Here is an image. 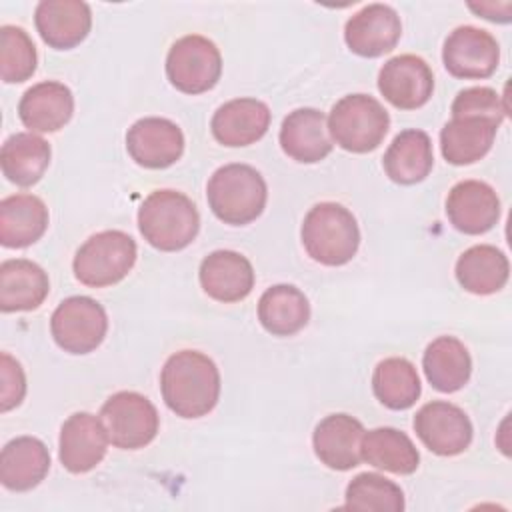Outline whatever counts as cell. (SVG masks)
Here are the masks:
<instances>
[{
	"instance_id": "6da1fadb",
	"label": "cell",
	"mask_w": 512,
	"mask_h": 512,
	"mask_svg": "<svg viewBox=\"0 0 512 512\" xmlns=\"http://www.w3.org/2000/svg\"><path fill=\"white\" fill-rule=\"evenodd\" d=\"M166 406L180 418H202L220 398V372L212 358L198 350L172 354L160 372Z\"/></svg>"
},
{
	"instance_id": "7a4b0ae2",
	"label": "cell",
	"mask_w": 512,
	"mask_h": 512,
	"mask_svg": "<svg viewBox=\"0 0 512 512\" xmlns=\"http://www.w3.org/2000/svg\"><path fill=\"white\" fill-rule=\"evenodd\" d=\"M138 228L156 250L178 252L194 242L200 230V216L186 194L154 190L138 208Z\"/></svg>"
},
{
	"instance_id": "3957f363",
	"label": "cell",
	"mask_w": 512,
	"mask_h": 512,
	"mask_svg": "<svg viewBox=\"0 0 512 512\" xmlns=\"http://www.w3.org/2000/svg\"><path fill=\"white\" fill-rule=\"evenodd\" d=\"M206 198L218 220L230 226H244L264 212L268 188L256 168L234 162L220 166L210 176Z\"/></svg>"
},
{
	"instance_id": "277c9868",
	"label": "cell",
	"mask_w": 512,
	"mask_h": 512,
	"mask_svg": "<svg viewBox=\"0 0 512 512\" xmlns=\"http://www.w3.org/2000/svg\"><path fill=\"white\" fill-rule=\"evenodd\" d=\"M300 236L308 256L324 266L348 264L360 246L358 222L354 214L338 202L312 206L304 216Z\"/></svg>"
},
{
	"instance_id": "5b68a950",
	"label": "cell",
	"mask_w": 512,
	"mask_h": 512,
	"mask_svg": "<svg viewBox=\"0 0 512 512\" xmlns=\"http://www.w3.org/2000/svg\"><path fill=\"white\" fill-rule=\"evenodd\" d=\"M390 128L386 108L368 94L340 98L328 116L330 138L346 152L366 154L376 150Z\"/></svg>"
},
{
	"instance_id": "8992f818",
	"label": "cell",
	"mask_w": 512,
	"mask_h": 512,
	"mask_svg": "<svg viewBox=\"0 0 512 512\" xmlns=\"http://www.w3.org/2000/svg\"><path fill=\"white\" fill-rule=\"evenodd\" d=\"M138 248L122 230H102L90 236L76 252L74 276L90 288H106L128 276L136 264Z\"/></svg>"
},
{
	"instance_id": "52a82bcc",
	"label": "cell",
	"mask_w": 512,
	"mask_h": 512,
	"mask_svg": "<svg viewBox=\"0 0 512 512\" xmlns=\"http://www.w3.org/2000/svg\"><path fill=\"white\" fill-rule=\"evenodd\" d=\"M100 420L112 446L122 450L148 446L160 428L156 406L146 396L132 390L112 394L100 408Z\"/></svg>"
},
{
	"instance_id": "ba28073f",
	"label": "cell",
	"mask_w": 512,
	"mask_h": 512,
	"mask_svg": "<svg viewBox=\"0 0 512 512\" xmlns=\"http://www.w3.org/2000/svg\"><path fill=\"white\" fill-rule=\"evenodd\" d=\"M222 74V56L212 40L200 34L182 36L166 56V76L184 94H202L216 86Z\"/></svg>"
},
{
	"instance_id": "9c48e42d",
	"label": "cell",
	"mask_w": 512,
	"mask_h": 512,
	"mask_svg": "<svg viewBox=\"0 0 512 512\" xmlns=\"http://www.w3.org/2000/svg\"><path fill=\"white\" fill-rule=\"evenodd\" d=\"M106 330V310L90 296H70L62 300L50 318L52 338L68 354H88L96 350Z\"/></svg>"
},
{
	"instance_id": "30bf717a",
	"label": "cell",
	"mask_w": 512,
	"mask_h": 512,
	"mask_svg": "<svg viewBox=\"0 0 512 512\" xmlns=\"http://www.w3.org/2000/svg\"><path fill=\"white\" fill-rule=\"evenodd\" d=\"M444 68L462 80H482L496 72L500 46L496 38L476 26H458L444 40Z\"/></svg>"
},
{
	"instance_id": "8fae6325",
	"label": "cell",
	"mask_w": 512,
	"mask_h": 512,
	"mask_svg": "<svg viewBox=\"0 0 512 512\" xmlns=\"http://www.w3.org/2000/svg\"><path fill=\"white\" fill-rule=\"evenodd\" d=\"M414 432L438 456H458L472 442V422L466 412L444 400L424 404L414 416Z\"/></svg>"
},
{
	"instance_id": "7c38bea8",
	"label": "cell",
	"mask_w": 512,
	"mask_h": 512,
	"mask_svg": "<svg viewBox=\"0 0 512 512\" xmlns=\"http://www.w3.org/2000/svg\"><path fill=\"white\" fill-rule=\"evenodd\" d=\"M378 90L394 108L416 110L430 100L434 74L424 58L416 54H400L380 68Z\"/></svg>"
},
{
	"instance_id": "4fadbf2b",
	"label": "cell",
	"mask_w": 512,
	"mask_h": 512,
	"mask_svg": "<svg viewBox=\"0 0 512 512\" xmlns=\"http://www.w3.org/2000/svg\"><path fill=\"white\" fill-rule=\"evenodd\" d=\"M126 150L138 166L162 170L180 160L184 134L168 118H140L126 132Z\"/></svg>"
},
{
	"instance_id": "5bb4252c",
	"label": "cell",
	"mask_w": 512,
	"mask_h": 512,
	"mask_svg": "<svg viewBox=\"0 0 512 512\" xmlns=\"http://www.w3.org/2000/svg\"><path fill=\"white\" fill-rule=\"evenodd\" d=\"M108 442L100 416L76 412L68 416L60 428V462L72 474L90 472L104 460Z\"/></svg>"
},
{
	"instance_id": "9a60e30c",
	"label": "cell",
	"mask_w": 512,
	"mask_h": 512,
	"mask_svg": "<svg viewBox=\"0 0 512 512\" xmlns=\"http://www.w3.org/2000/svg\"><path fill=\"white\" fill-rule=\"evenodd\" d=\"M400 36V16L388 4H368L350 16L344 26L346 46L364 58H378L394 50Z\"/></svg>"
},
{
	"instance_id": "2e32d148",
	"label": "cell",
	"mask_w": 512,
	"mask_h": 512,
	"mask_svg": "<svg viewBox=\"0 0 512 512\" xmlns=\"http://www.w3.org/2000/svg\"><path fill=\"white\" fill-rule=\"evenodd\" d=\"M446 216L458 232L478 236L496 226L500 218V198L496 190L482 180H462L448 192Z\"/></svg>"
},
{
	"instance_id": "e0dca14e",
	"label": "cell",
	"mask_w": 512,
	"mask_h": 512,
	"mask_svg": "<svg viewBox=\"0 0 512 512\" xmlns=\"http://www.w3.org/2000/svg\"><path fill=\"white\" fill-rule=\"evenodd\" d=\"M364 426L350 414H330L322 418L312 434V446L318 460L332 470H352L360 464Z\"/></svg>"
},
{
	"instance_id": "ac0fdd59",
	"label": "cell",
	"mask_w": 512,
	"mask_h": 512,
	"mask_svg": "<svg viewBox=\"0 0 512 512\" xmlns=\"http://www.w3.org/2000/svg\"><path fill=\"white\" fill-rule=\"evenodd\" d=\"M202 290L216 302L244 300L254 288V268L246 256L234 250H214L198 270Z\"/></svg>"
},
{
	"instance_id": "d6986e66",
	"label": "cell",
	"mask_w": 512,
	"mask_h": 512,
	"mask_svg": "<svg viewBox=\"0 0 512 512\" xmlns=\"http://www.w3.org/2000/svg\"><path fill=\"white\" fill-rule=\"evenodd\" d=\"M34 24L50 48L70 50L88 36L92 14L80 0H42L34 10Z\"/></svg>"
},
{
	"instance_id": "ffe728a7",
	"label": "cell",
	"mask_w": 512,
	"mask_h": 512,
	"mask_svg": "<svg viewBox=\"0 0 512 512\" xmlns=\"http://www.w3.org/2000/svg\"><path fill=\"white\" fill-rule=\"evenodd\" d=\"M270 108L256 98H234L222 104L210 122L212 136L228 148L258 142L270 126Z\"/></svg>"
},
{
	"instance_id": "44dd1931",
	"label": "cell",
	"mask_w": 512,
	"mask_h": 512,
	"mask_svg": "<svg viewBox=\"0 0 512 512\" xmlns=\"http://www.w3.org/2000/svg\"><path fill=\"white\" fill-rule=\"evenodd\" d=\"M74 112L72 90L56 80H44L28 88L18 102V116L30 132H58Z\"/></svg>"
},
{
	"instance_id": "7402d4cb",
	"label": "cell",
	"mask_w": 512,
	"mask_h": 512,
	"mask_svg": "<svg viewBox=\"0 0 512 512\" xmlns=\"http://www.w3.org/2000/svg\"><path fill=\"white\" fill-rule=\"evenodd\" d=\"M324 112L316 108L292 110L280 126V146L286 156L302 164H314L324 160L332 152V140L328 132Z\"/></svg>"
},
{
	"instance_id": "603a6c76",
	"label": "cell",
	"mask_w": 512,
	"mask_h": 512,
	"mask_svg": "<svg viewBox=\"0 0 512 512\" xmlns=\"http://www.w3.org/2000/svg\"><path fill=\"white\" fill-rule=\"evenodd\" d=\"M50 470V452L34 436H18L4 444L0 454V482L12 492L36 488Z\"/></svg>"
},
{
	"instance_id": "cb8c5ba5",
	"label": "cell",
	"mask_w": 512,
	"mask_h": 512,
	"mask_svg": "<svg viewBox=\"0 0 512 512\" xmlns=\"http://www.w3.org/2000/svg\"><path fill=\"white\" fill-rule=\"evenodd\" d=\"M50 292L48 274L32 260L10 258L0 264V310H36Z\"/></svg>"
},
{
	"instance_id": "d4e9b609",
	"label": "cell",
	"mask_w": 512,
	"mask_h": 512,
	"mask_svg": "<svg viewBox=\"0 0 512 512\" xmlns=\"http://www.w3.org/2000/svg\"><path fill=\"white\" fill-rule=\"evenodd\" d=\"M498 126L500 124L478 116L452 118L440 132V150L444 160L454 166L478 162L490 152Z\"/></svg>"
},
{
	"instance_id": "484cf974",
	"label": "cell",
	"mask_w": 512,
	"mask_h": 512,
	"mask_svg": "<svg viewBox=\"0 0 512 512\" xmlns=\"http://www.w3.org/2000/svg\"><path fill=\"white\" fill-rule=\"evenodd\" d=\"M382 164L386 176L396 184L410 186L422 182L434 166L430 136L416 128L402 130L384 152Z\"/></svg>"
},
{
	"instance_id": "4316f807",
	"label": "cell",
	"mask_w": 512,
	"mask_h": 512,
	"mask_svg": "<svg viewBox=\"0 0 512 512\" xmlns=\"http://www.w3.org/2000/svg\"><path fill=\"white\" fill-rule=\"evenodd\" d=\"M48 228V208L34 194H12L0 202V244L26 248Z\"/></svg>"
},
{
	"instance_id": "83f0119b",
	"label": "cell",
	"mask_w": 512,
	"mask_h": 512,
	"mask_svg": "<svg viewBox=\"0 0 512 512\" xmlns=\"http://www.w3.org/2000/svg\"><path fill=\"white\" fill-rule=\"evenodd\" d=\"M458 284L476 296H488L504 288L510 274L508 258L492 244H476L456 260Z\"/></svg>"
},
{
	"instance_id": "f1b7e54d",
	"label": "cell",
	"mask_w": 512,
	"mask_h": 512,
	"mask_svg": "<svg viewBox=\"0 0 512 512\" xmlns=\"http://www.w3.org/2000/svg\"><path fill=\"white\" fill-rule=\"evenodd\" d=\"M422 368L432 388L450 394L468 384L472 358L468 348L456 336H438L426 346Z\"/></svg>"
},
{
	"instance_id": "f546056e",
	"label": "cell",
	"mask_w": 512,
	"mask_h": 512,
	"mask_svg": "<svg viewBox=\"0 0 512 512\" xmlns=\"http://www.w3.org/2000/svg\"><path fill=\"white\" fill-rule=\"evenodd\" d=\"M50 144L34 132H16L2 144V174L16 186H34L50 164Z\"/></svg>"
},
{
	"instance_id": "4dcf8cb0",
	"label": "cell",
	"mask_w": 512,
	"mask_h": 512,
	"mask_svg": "<svg viewBox=\"0 0 512 512\" xmlns=\"http://www.w3.org/2000/svg\"><path fill=\"white\" fill-rule=\"evenodd\" d=\"M258 320L272 336H292L310 320L308 298L292 284L270 286L258 300Z\"/></svg>"
},
{
	"instance_id": "1f68e13d",
	"label": "cell",
	"mask_w": 512,
	"mask_h": 512,
	"mask_svg": "<svg viewBox=\"0 0 512 512\" xmlns=\"http://www.w3.org/2000/svg\"><path fill=\"white\" fill-rule=\"evenodd\" d=\"M360 454L370 466L392 474H412L420 464V454L410 436L390 426L364 432Z\"/></svg>"
},
{
	"instance_id": "d6a6232c",
	"label": "cell",
	"mask_w": 512,
	"mask_h": 512,
	"mask_svg": "<svg viewBox=\"0 0 512 512\" xmlns=\"http://www.w3.org/2000/svg\"><path fill=\"white\" fill-rule=\"evenodd\" d=\"M372 390L390 410H408L420 398V378L414 364L402 356L384 358L372 374Z\"/></svg>"
},
{
	"instance_id": "836d02e7",
	"label": "cell",
	"mask_w": 512,
	"mask_h": 512,
	"mask_svg": "<svg viewBox=\"0 0 512 512\" xmlns=\"http://www.w3.org/2000/svg\"><path fill=\"white\" fill-rule=\"evenodd\" d=\"M346 502L344 510H388V512H402L404 510V492L402 488L376 474V472H362L350 480L346 486Z\"/></svg>"
},
{
	"instance_id": "e575fe53",
	"label": "cell",
	"mask_w": 512,
	"mask_h": 512,
	"mask_svg": "<svg viewBox=\"0 0 512 512\" xmlns=\"http://www.w3.org/2000/svg\"><path fill=\"white\" fill-rule=\"evenodd\" d=\"M36 46L20 26L0 28V76L6 84L28 80L36 72Z\"/></svg>"
},
{
	"instance_id": "d590c367",
	"label": "cell",
	"mask_w": 512,
	"mask_h": 512,
	"mask_svg": "<svg viewBox=\"0 0 512 512\" xmlns=\"http://www.w3.org/2000/svg\"><path fill=\"white\" fill-rule=\"evenodd\" d=\"M452 118L458 116H478L502 124L508 106L502 104L500 94L488 86H474L460 90L452 102Z\"/></svg>"
},
{
	"instance_id": "8d00e7d4",
	"label": "cell",
	"mask_w": 512,
	"mask_h": 512,
	"mask_svg": "<svg viewBox=\"0 0 512 512\" xmlns=\"http://www.w3.org/2000/svg\"><path fill=\"white\" fill-rule=\"evenodd\" d=\"M26 396V376L16 358L8 352L0 354V410L16 408Z\"/></svg>"
},
{
	"instance_id": "74e56055",
	"label": "cell",
	"mask_w": 512,
	"mask_h": 512,
	"mask_svg": "<svg viewBox=\"0 0 512 512\" xmlns=\"http://www.w3.org/2000/svg\"><path fill=\"white\" fill-rule=\"evenodd\" d=\"M468 8H470L472 12H476L478 16L486 18V20H492V22H508V20H510L512 4H510V2H502V4H496V2H482V4H468Z\"/></svg>"
}]
</instances>
